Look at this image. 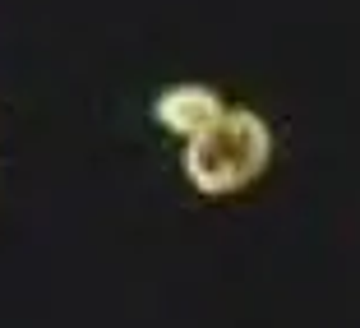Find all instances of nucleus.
I'll return each mask as SVG.
<instances>
[{
    "label": "nucleus",
    "instance_id": "obj_1",
    "mask_svg": "<svg viewBox=\"0 0 360 328\" xmlns=\"http://www.w3.org/2000/svg\"><path fill=\"white\" fill-rule=\"evenodd\" d=\"M273 139L255 111H222L185 144V176L203 194H236L268 167Z\"/></svg>",
    "mask_w": 360,
    "mask_h": 328
},
{
    "label": "nucleus",
    "instance_id": "obj_2",
    "mask_svg": "<svg viewBox=\"0 0 360 328\" xmlns=\"http://www.w3.org/2000/svg\"><path fill=\"white\" fill-rule=\"evenodd\" d=\"M222 111H226L222 97L212 93V88H203V84H176V88H167V93H158V102H153V116H158L171 134H185V139L208 130Z\"/></svg>",
    "mask_w": 360,
    "mask_h": 328
}]
</instances>
